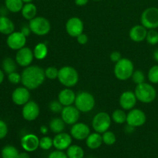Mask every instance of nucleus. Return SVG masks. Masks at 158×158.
<instances>
[{"label": "nucleus", "mask_w": 158, "mask_h": 158, "mask_svg": "<svg viewBox=\"0 0 158 158\" xmlns=\"http://www.w3.org/2000/svg\"><path fill=\"white\" fill-rule=\"evenodd\" d=\"M21 83L29 90L40 87L46 80L45 70L39 66H29L25 67L21 74Z\"/></svg>", "instance_id": "1"}, {"label": "nucleus", "mask_w": 158, "mask_h": 158, "mask_svg": "<svg viewBox=\"0 0 158 158\" xmlns=\"http://www.w3.org/2000/svg\"><path fill=\"white\" fill-rule=\"evenodd\" d=\"M134 72V63L127 58H122L115 63L114 73L116 78L120 81H126L132 77Z\"/></svg>", "instance_id": "2"}, {"label": "nucleus", "mask_w": 158, "mask_h": 158, "mask_svg": "<svg viewBox=\"0 0 158 158\" xmlns=\"http://www.w3.org/2000/svg\"><path fill=\"white\" fill-rule=\"evenodd\" d=\"M58 80L62 85L67 88L75 86L79 82V73L75 68L64 66L59 69Z\"/></svg>", "instance_id": "3"}, {"label": "nucleus", "mask_w": 158, "mask_h": 158, "mask_svg": "<svg viewBox=\"0 0 158 158\" xmlns=\"http://www.w3.org/2000/svg\"><path fill=\"white\" fill-rule=\"evenodd\" d=\"M134 93L137 100L143 103H151L157 98V91L154 86L145 82L137 85Z\"/></svg>", "instance_id": "4"}, {"label": "nucleus", "mask_w": 158, "mask_h": 158, "mask_svg": "<svg viewBox=\"0 0 158 158\" xmlns=\"http://www.w3.org/2000/svg\"><path fill=\"white\" fill-rule=\"evenodd\" d=\"M74 104L80 113H89L95 106L96 100L90 93L82 91L77 94Z\"/></svg>", "instance_id": "5"}, {"label": "nucleus", "mask_w": 158, "mask_h": 158, "mask_svg": "<svg viewBox=\"0 0 158 158\" xmlns=\"http://www.w3.org/2000/svg\"><path fill=\"white\" fill-rule=\"evenodd\" d=\"M31 32L39 36L46 35L50 32L51 25L49 20L43 16H36L29 23Z\"/></svg>", "instance_id": "6"}, {"label": "nucleus", "mask_w": 158, "mask_h": 158, "mask_svg": "<svg viewBox=\"0 0 158 158\" xmlns=\"http://www.w3.org/2000/svg\"><path fill=\"white\" fill-rule=\"evenodd\" d=\"M112 119L109 114L106 112H99L94 117L92 120V127L95 132L103 134L109 131L111 126Z\"/></svg>", "instance_id": "7"}, {"label": "nucleus", "mask_w": 158, "mask_h": 158, "mask_svg": "<svg viewBox=\"0 0 158 158\" xmlns=\"http://www.w3.org/2000/svg\"><path fill=\"white\" fill-rule=\"evenodd\" d=\"M140 23L148 29L158 28V8L149 7L145 9L140 15Z\"/></svg>", "instance_id": "8"}, {"label": "nucleus", "mask_w": 158, "mask_h": 158, "mask_svg": "<svg viewBox=\"0 0 158 158\" xmlns=\"http://www.w3.org/2000/svg\"><path fill=\"white\" fill-rule=\"evenodd\" d=\"M147 121L146 114L140 109H134L129 110V113L127 115V124L134 127H139L145 124Z\"/></svg>", "instance_id": "9"}, {"label": "nucleus", "mask_w": 158, "mask_h": 158, "mask_svg": "<svg viewBox=\"0 0 158 158\" xmlns=\"http://www.w3.org/2000/svg\"><path fill=\"white\" fill-rule=\"evenodd\" d=\"M40 114V109L38 103L33 100H29L23 106L22 116L27 121H33L36 120Z\"/></svg>", "instance_id": "10"}, {"label": "nucleus", "mask_w": 158, "mask_h": 158, "mask_svg": "<svg viewBox=\"0 0 158 158\" xmlns=\"http://www.w3.org/2000/svg\"><path fill=\"white\" fill-rule=\"evenodd\" d=\"M84 24L83 22L78 17H72L69 19L66 23V31L71 37L77 38L83 32Z\"/></svg>", "instance_id": "11"}, {"label": "nucleus", "mask_w": 158, "mask_h": 158, "mask_svg": "<svg viewBox=\"0 0 158 158\" xmlns=\"http://www.w3.org/2000/svg\"><path fill=\"white\" fill-rule=\"evenodd\" d=\"M34 58L35 57H34L33 51L30 48L25 46V47L17 50L15 60L19 66H23V67H27V66H30Z\"/></svg>", "instance_id": "12"}, {"label": "nucleus", "mask_w": 158, "mask_h": 158, "mask_svg": "<svg viewBox=\"0 0 158 158\" xmlns=\"http://www.w3.org/2000/svg\"><path fill=\"white\" fill-rule=\"evenodd\" d=\"M80 112L75 106H63L61 112V118L67 125H73L79 121Z\"/></svg>", "instance_id": "13"}, {"label": "nucleus", "mask_w": 158, "mask_h": 158, "mask_svg": "<svg viewBox=\"0 0 158 158\" xmlns=\"http://www.w3.org/2000/svg\"><path fill=\"white\" fill-rule=\"evenodd\" d=\"M26 38L27 37L21 32H13L8 35L6 43L9 48L12 50H19L25 47L26 44Z\"/></svg>", "instance_id": "14"}, {"label": "nucleus", "mask_w": 158, "mask_h": 158, "mask_svg": "<svg viewBox=\"0 0 158 158\" xmlns=\"http://www.w3.org/2000/svg\"><path fill=\"white\" fill-rule=\"evenodd\" d=\"M90 134V128L84 123H76L72 125L70 129V135L73 138L77 140H86Z\"/></svg>", "instance_id": "15"}, {"label": "nucleus", "mask_w": 158, "mask_h": 158, "mask_svg": "<svg viewBox=\"0 0 158 158\" xmlns=\"http://www.w3.org/2000/svg\"><path fill=\"white\" fill-rule=\"evenodd\" d=\"M137 99L135 93L131 90H127L120 95L119 103L121 109L124 110H131L135 107Z\"/></svg>", "instance_id": "16"}, {"label": "nucleus", "mask_w": 158, "mask_h": 158, "mask_svg": "<svg viewBox=\"0 0 158 158\" xmlns=\"http://www.w3.org/2000/svg\"><path fill=\"white\" fill-rule=\"evenodd\" d=\"M12 102L18 106H23L30 100L29 89L25 86H20L14 89L12 94Z\"/></svg>", "instance_id": "17"}, {"label": "nucleus", "mask_w": 158, "mask_h": 158, "mask_svg": "<svg viewBox=\"0 0 158 158\" xmlns=\"http://www.w3.org/2000/svg\"><path fill=\"white\" fill-rule=\"evenodd\" d=\"M22 148L26 152H34L40 148V139L34 134H28L21 139Z\"/></svg>", "instance_id": "18"}, {"label": "nucleus", "mask_w": 158, "mask_h": 158, "mask_svg": "<svg viewBox=\"0 0 158 158\" xmlns=\"http://www.w3.org/2000/svg\"><path fill=\"white\" fill-rule=\"evenodd\" d=\"M72 136L67 133L57 134L53 138V147L59 151L67 150L72 145Z\"/></svg>", "instance_id": "19"}, {"label": "nucleus", "mask_w": 158, "mask_h": 158, "mask_svg": "<svg viewBox=\"0 0 158 158\" xmlns=\"http://www.w3.org/2000/svg\"><path fill=\"white\" fill-rule=\"evenodd\" d=\"M148 29L143 25H136L133 26L129 32V36L132 41L135 43H140L146 40Z\"/></svg>", "instance_id": "20"}, {"label": "nucleus", "mask_w": 158, "mask_h": 158, "mask_svg": "<svg viewBox=\"0 0 158 158\" xmlns=\"http://www.w3.org/2000/svg\"><path fill=\"white\" fill-rule=\"evenodd\" d=\"M77 94L70 88L66 87L62 89L58 94V100L63 106H67L73 105L75 103Z\"/></svg>", "instance_id": "21"}, {"label": "nucleus", "mask_w": 158, "mask_h": 158, "mask_svg": "<svg viewBox=\"0 0 158 158\" xmlns=\"http://www.w3.org/2000/svg\"><path fill=\"white\" fill-rule=\"evenodd\" d=\"M103 138H102L101 134H99L97 132L92 133L88 136L86 139V146L92 150H96L100 148L103 143Z\"/></svg>", "instance_id": "22"}, {"label": "nucleus", "mask_w": 158, "mask_h": 158, "mask_svg": "<svg viewBox=\"0 0 158 158\" xmlns=\"http://www.w3.org/2000/svg\"><path fill=\"white\" fill-rule=\"evenodd\" d=\"M15 30V25L13 22L5 15L0 16V32L4 35L12 33Z\"/></svg>", "instance_id": "23"}, {"label": "nucleus", "mask_w": 158, "mask_h": 158, "mask_svg": "<svg viewBox=\"0 0 158 158\" xmlns=\"http://www.w3.org/2000/svg\"><path fill=\"white\" fill-rule=\"evenodd\" d=\"M22 15L23 16V18L26 19V20H32V19H34L35 17H36L37 14V8L35 6V5H34L33 3H26L23 6V9L21 10Z\"/></svg>", "instance_id": "24"}, {"label": "nucleus", "mask_w": 158, "mask_h": 158, "mask_svg": "<svg viewBox=\"0 0 158 158\" xmlns=\"http://www.w3.org/2000/svg\"><path fill=\"white\" fill-rule=\"evenodd\" d=\"M65 126H66V123L63 121V119L59 118V117L52 119L49 124V130L56 134L63 132L65 129Z\"/></svg>", "instance_id": "25"}, {"label": "nucleus", "mask_w": 158, "mask_h": 158, "mask_svg": "<svg viewBox=\"0 0 158 158\" xmlns=\"http://www.w3.org/2000/svg\"><path fill=\"white\" fill-rule=\"evenodd\" d=\"M34 57L38 60H43L47 56L48 47L46 43H40L36 44L33 49Z\"/></svg>", "instance_id": "26"}, {"label": "nucleus", "mask_w": 158, "mask_h": 158, "mask_svg": "<svg viewBox=\"0 0 158 158\" xmlns=\"http://www.w3.org/2000/svg\"><path fill=\"white\" fill-rule=\"evenodd\" d=\"M5 5L7 10L9 12L17 13L19 12H21L24 2L23 0H5Z\"/></svg>", "instance_id": "27"}, {"label": "nucleus", "mask_w": 158, "mask_h": 158, "mask_svg": "<svg viewBox=\"0 0 158 158\" xmlns=\"http://www.w3.org/2000/svg\"><path fill=\"white\" fill-rule=\"evenodd\" d=\"M66 154L69 158H83L84 151L80 146L77 144H72L66 150Z\"/></svg>", "instance_id": "28"}, {"label": "nucleus", "mask_w": 158, "mask_h": 158, "mask_svg": "<svg viewBox=\"0 0 158 158\" xmlns=\"http://www.w3.org/2000/svg\"><path fill=\"white\" fill-rule=\"evenodd\" d=\"M127 115L125 110L123 109H117L113 112L111 119L117 124H123L127 122Z\"/></svg>", "instance_id": "29"}, {"label": "nucleus", "mask_w": 158, "mask_h": 158, "mask_svg": "<svg viewBox=\"0 0 158 158\" xmlns=\"http://www.w3.org/2000/svg\"><path fill=\"white\" fill-rule=\"evenodd\" d=\"M2 69L4 73L7 74L15 72L17 69L16 61L10 57L4 59V60L2 61Z\"/></svg>", "instance_id": "30"}, {"label": "nucleus", "mask_w": 158, "mask_h": 158, "mask_svg": "<svg viewBox=\"0 0 158 158\" xmlns=\"http://www.w3.org/2000/svg\"><path fill=\"white\" fill-rule=\"evenodd\" d=\"M18 150L12 145L6 146L2 151V158H18L19 157Z\"/></svg>", "instance_id": "31"}, {"label": "nucleus", "mask_w": 158, "mask_h": 158, "mask_svg": "<svg viewBox=\"0 0 158 158\" xmlns=\"http://www.w3.org/2000/svg\"><path fill=\"white\" fill-rule=\"evenodd\" d=\"M102 134H103L102 135L103 142L106 145L111 146V145H114L117 141V137H116L115 134L112 131H107Z\"/></svg>", "instance_id": "32"}, {"label": "nucleus", "mask_w": 158, "mask_h": 158, "mask_svg": "<svg viewBox=\"0 0 158 158\" xmlns=\"http://www.w3.org/2000/svg\"><path fill=\"white\" fill-rule=\"evenodd\" d=\"M53 147V139L48 136L45 135L44 137L40 139V148L44 151H48Z\"/></svg>", "instance_id": "33"}, {"label": "nucleus", "mask_w": 158, "mask_h": 158, "mask_svg": "<svg viewBox=\"0 0 158 158\" xmlns=\"http://www.w3.org/2000/svg\"><path fill=\"white\" fill-rule=\"evenodd\" d=\"M148 78L153 84L158 83V65H154L149 69L148 73Z\"/></svg>", "instance_id": "34"}, {"label": "nucleus", "mask_w": 158, "mask_h": 158, "mask_svg": "<svg viewBox=\"0 0 158 158\" xmlns=\"http://www.w3.org/2000/svg\"><path fill=\"white\" fill-rule=\"evenodd\" d=\"M146 40L150 45L155 46L158 43V32L156 29H149L147 34Z\"/></svg>", "instance_id": "35"}, {"label": "nucleus", "mask_w": 158, "mask_h": 158, "mask_svg": "<svg viewBox=\"0 0 158 158\" xmlns=\"http://www.w3.org/2000/svg\"><path fill=\"white\" fill-rule=\"evenodd\" d=\"M131 78H132L133 82L134 83L138 85L140 84V83H144L146 77H145V74L143 71L140 70V69H137V70H134V72L133 73Z\"/></svg>", "instance_id": "36"}, {"label": "nucleus", "mask_w": 158, "mask_h": 158, "mask_svg": "<svg viewBox=\"0 0 158 158\" xmlns=\"http://www.w3.org/2000/svg\"><path fill=\"white\" fill-rule=\"evenodd\" d=\"M59 69L55 66H49L45 69V76L46 78L49 79L50 80H56L58 78Z\"/></svg>", "instance_id": "37"}, {"label": "nucleus", "mask_w": 158, "mask_h": 158, "mask_svg": "<svg viewBox=\"0 0 158 158\" xmlns=\"http://www.w3.org/2000/svg\"><path fill=\"white\" fill-rule=\"evenodd\" d=\"M49 109L53 114H61L63 109V106L59 100H52L49 103Z\"/></svg>", "instance_id": "38"}, {"label": "nucleus", "mask_w": 158, "mask_h": 158, "mask_svg": "<svg viewBox=\"0 0 158 158\" xmlns=\"http://www.w3.org/2000/svg\"><path fill=\"white\" fill-rule=\"evenodd\" d=\"M8 80L12 84H18V83H21L22 77L19 73L15 71V72L11 73L8 74Z\"/></svg>", "instance_id": "39"}, {"label": "nucleus", "mask_w": 158, "mask_h": 158, "mask_svg": "<svg viewBox=\"0 0 158 158\" xmlns=\"http://www.w3.org/2000/svg\"><path fill=\"white\" fill-rule=\"evenodd\" d=\"M8 134V127L6 122L0 120V140L6 137Z\"/></svg>", "instance_id": "40"}, {"label": "nucleus", "mask_w": 158, "mask_h": 158, "mask_svg": "<svg viewBox=\"0 0 158 158\" xmlns=\"http://www.w3.org/2000/svg\"><path fill=\"white\" fill-rule=\"evenodd\" d=\"M48 158H69L68 157L67 154L66 153L63 152V151H54L49 154V157Z\"/></svg>", "instance_id": "41"}, {"label": "nucleus", "mask_w": 158, "mask_h": 158, "mask_svg": "<svg viewBox=\"0 0 158 158\" xmlns=\"http://www.w3.org/2000/svg\"><path fill=\"white\" fill-rule=\"evenodd\" d=\"M110 58L111 61L114 62V63H117L118 61H120L122 59V55L119 51H114L110 53Z\"/></svg>", "instance_id": "42"}, {"label": "nucleus", "mask_w": 158, "mask_h": 158, "mask_svg": "<svg viewBox=\"0 0 158 158\" xmlns=\"http://www.w3.org/2000/svg\"><path fill=\"white\" fill-rule=\"evenodd\" d=\"M77 43L80 45H85L88 42V36L85 33H81L80 35L77 37Z\"/></svg>", "instance_id": "43"}, {"label": "nucleus", "mask_w": 158, "mask_h": 158, "mask_svg": "<svg viewBox=\"0 0 158 158\" xmlns=\"http://www.w3.org/2000/svg\"><path fill=\"white\" fill-rule=\"evenodd\" d=\"M20 32H21L23 35H26V37L29 36V35H30L31 32H31V29L30 28H29V25H28V26H23V27L21 28V31H20Z\"/></svg>", "instance_id": "44"}, {"label": "nucleus", "mask_w": 158, "mask_h": 158, "mask_svg": "<svg viewBox=\"0 0 158 158\" xmlns=\"http://www.w3.org/2000/svg\"><path fill=\"white\" fill-rule=\"evenodd\" d=\"M135 128L136 127H134L131 126V125H129L127 123L126 127H125V128H124V131L127 134H131L134 132V131H135Z\"/></svg>", "instance_id": "45"}, {"label": "nucleus", "mask_w": 158, "mask_h": 158, "mask_svg": "<svg viewBox=\"0 0 158 158\" xmlns=\"http://www.w3.org/2000/svg\"><path fill=\"white\" fill-rule=\"evenodd\" d=\"M49 127L45 126V125H43V126L40 127V133H41L42 134H43V135H46V134H48V132H49Z\"/></svg>", "instance_id": "46"}, {"label": "nucleus", "mask_w": 158, "mask_h": 158, "mask_svg": "<svg viewBox=\"0 0 158 158\" xmlns=\"http://www.w3.org/2000/svg\"><path fill=\"white\" fill-rule=\"evenodd\" d=\"M89 0H75V3L78 6H84L88 3Z\"/></svg>", "instance_id": "47"}, {"label": "nucleus", "mask_w": 158, "mask_h": 158, "mask_svg": "<svg viewBox=\"0 0 158 158\" xmlns=\"http://www.w3.org/2000/svg\"><path fill=\"white\" fill-rule=\"evenodd\" d=\"M18 158H30V156L27 152H22L19 153Z\"/></svg>", "instance_id": "48"}, {"label": "nucleus", "mask_w": 158, "mask_h": 158, "mask_svg": "<svg viewBox=\"0 0 158 158\" xmlns=\"http://www.w3.org/2000/svg\"><path fill=\"white\" fill-rule=\"evenodd\" d=\"M4 77H5V74H4V71H2V69H0V85L2 84V83L4 80Z\"/></svg>", "instance_id": "49"}, {"label": "nucleus", "mask_w": 158, "mask_h": 158, "mask_svg": "<svg viewBox=\"0 0 158 158\" xmlns=\"http://www.w3.org/2000/svg\"><path fill=\"white\" fill-rule=\"evenodd\" d=\"M153 57H154V60L158 63V49H156L154 52V53H153Z\"/></svg>", "instance_id": "50"}, {"label": "nucleus", "mask_w": 158, "mask_h": 158, "mask_svg": "<svg viewBox=\"0 0 158 158\" xmlns=\"http://www.w3.org/2000/svg\"><path fill=\"white\" fill-rule=\"evenodd\" d=\"M32 1H33V0H23V2L25 3V4H26V3H30L32 2Z\"/></svg>", "instance_id": "51"}, {"label": "nucleus", "mask_w": 158, "mask_h": 158, "mask_svg": "<svg viewBox=\"0 0 158 158\" xmlns=\"http://www.w3.org/2000/svg\"><path fill=\"white\" fill-rule=\"evenodd\" d=\"M94 1H97V2H98V1H101V0H94Z\"/></svg>", "instance_id": "52"}, {"label": "nucleus", "mask_w": 158, "mask_h": 158, "mask_svg": "<svg viewBox=\"0 0 158 158\" xmlns=\"http://www.w3.org/2000/svg\"><path fill=\"white\" fill-rule=\"evenodd\" d=\"M157 100H158V95H157Z\"/></svg>", "instance_id": "53"}]
</instances>
